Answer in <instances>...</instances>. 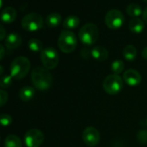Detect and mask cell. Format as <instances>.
<instances>
[{
  "label": "cell",
  "instance_id": "1",
  "mask_svg": "<svg viewBox=\"0 0 147 147\" xmlns=\"http://www.w3.org/2000/svg\"><path fill=\"white\" fill-rule=\"evenodd\" d=\"M31 81L38 90L44 91L51 87L53 83V77L47 68L36 67L32 70Z\"/></svg>",
  "mask_w": 147,
  "mask_h": 147
},
{
  "label": "cell",
  "instance_id": "2",
  "mask_svg": "<svg viewBox=\"0 0 147 147\" xmlns=\"http://www.w3.org/2000/svg\"><path fill=\"white\" fill-rule=\"evenodd\" d=\"M30 69V61L25 56H18L13 60L11 65V76L16 80L24 78Z\"/></svg>",
  "mask_w": 147,
  "mask_h": 147
},
{
  "label": "cell",
  "instance_id": "3",
  "mask_svg": "<svg viewBox=\"0 0 147 147\" xmlns=\"http://www.w3.org/2000/svg\"><path fill=\"white\" fill-rule=\"evenodd\" d=\"M77 38L70 30H62L58 38V47L63 53L69 54L76 49Z\"/></svg>",
  "mask_w": 147,
  "mask_h": 147
},
{
  "label": "cell",
  "instance_id": "4",
  "mask_svg": "<svg viewBox=\"0 0 147 147\" xmlns=\"http://www.w3.org/2000/svg\"><path fill=\"white\" fill-rule=\"evenodd\" d=\"M79 39L85 45H92L95 43L99 38V29L93 23L84 24L79 30Z\"/></svg>",
  "mask_w": 147,
  "mask_h": 147
},
{
  "label": "cell",
  "instance_id": "5",
  "mask_svg": "<svg viewBox=\"0 0 147 147\" xmlns=\"http://www.w3.org/2000/svg\"><path fill=\"white\" fill-rule=\"evenodd\" d=\"M21 25L26 31H37L43 26V18L40 14L36 12H31L23 18Z\"/></svg>",
  "mask_w": 147,
  "mask_h": 147
},
{
  "label": "cell",
  "instance_id": "6",
  "mask_svg": "<svg viewBox=\"0 0 147 147\" xmlns=\"http://www.w3.org/2000/svg\"><path fill=\"white\" fill-rule=\"evenodd\" d=\"M123 88V80L118 75H109L103 82L104 91L111 95L119 94Z\"/></svg>",
  "mask_w": 147,
  "mask_h": 147
},
{
  "label": "cell",
  "instance_id": "7",
  "mask_svg": "<svg viewBox=\"0 0 147 147\" xmlns=\"http://www.w3.org/2000/svg\"><path fill=\"white\" fill-rule=\"evenodd\" d=\"M41 61L45 68L48 70L54 69L59 62V55L57 51L51 47L43 49L41 52Z\"/></svg>",
  "mask_w": 147,
  "mask_h": 147
},
{
  "label": "cell",
  "instance_id": "8",
  "mask_svg": "<svg viewBox=\"0 0 147 147\" xmlns=\"http://www.w3.org/2000/svg\"><path fill=\"white\" fill-rule=\"evenodd\" d=\"M106 25L112 30L119 29L125 22V17L123 13L117 9H112L108 11L105 16Z\"/></svg>",
  "mask_w": 147,
  "mask_h": 147
},
{
  "label": "cell",
  "instance_id": "9",
  "mask_svg": "<svg viewBox=\"0 0 147 147\" xmlns=\"http://www.w3.org/2000/svg\"><path fill=\"white\" fill-rule=\"evenodd\" d=\"M43 139L44 135L38 129H30L24 135V143L27 147H40Z\"/></svg>",
  "mask_w": 147,
  "mask_h": 147
},
{
  "label": "cell",
  "instance_id": "10",
  "mask_svg": "<svg viewBox=\"0 0 147 147\" xmlns=\"http://www.w3.org/2000/svg\"><path fill=\"white\" fill-rule=\"evenodd\" d=\"M82 137L83 142L88 146H90V147H94V146L97 145L98 143L100 142V138L99 131L93 126L87 127L83 131Z\"/></svg>",
  "mask_w": 147,
  "mask_h": 147
},
{
  "label": "cell",
  "instance_id": "11",
  "mask_svg": "<svg viewBox=\"0 0 147 147\" xmlns=\"http://www.w3.org/2000/svg\"><path fill=\"white\" fill-rule=\"evenodd\" d=\"M123 80L128 86L135 87L141 82V76L135 69H128L124 73Z\"/></svg>",
  "mask_w": 147,
  "mask_h": 147
},
{
  "label": "cell",
  "instance_id": "12",
  "mask_svg": "<svg viewBox=\"0 0 147 147\" xmlns=\"http://www.w3.org/2000/svg\"><path fill=\"white\" fill-rule=\"evenodd\" d=\"M17 11L13 7H6L5 8L0 14V19L5 24H11L17 18Z\"/></svg>",
  "mask_w": 147,
  "mask_h": 147
},
{
  "label": "cell",
  "instance_id": "13",
  "mask_svg": "<svg viewBox=\"0 0 147 147\" xmlns=\"http://www.w3.org/2000/svg\"><path fill=\"white\" fill-rule=\"evenodd\" d=\"M22 36L18 33H11L5 38V46L9 49H15L22 44Z\"/></svg>",
  "mask_w": 147,
  "mask_h": 147
},
{
  "label": "cell",
  "instance_id": "14",
  "mask_svg": "<svg viewBox=\"0 0 147 147\" xmlns=\"http://www.w3.org/2000/svg\"><path fill=\"white\" fill-rule=\"evenodd\" d=\"M91 56L98 61H103L107 59L108 51L103 46H95L91 50Z\"/></svg>",
  "mask_w": 147,
  "mask_h": 147
},
{
  "label": "cell",
  "instance_id": "15",
  "mask_svg": "<svg viewBox=\"0 0 147 147\" xmlns=\"http://www.w3.org/2000/svg\"><path fill=\"white\" fill-rule=\"evenodd\" d=\"M128 27L131 32L135 34H139L144 29V22L138 18H133L130 20Z\"/></svg>",
  "mask_w": 147,
  "mask_h": 147
},
{
  "label": "cell",
  "instance_id": "16",
  "mask_svg": "<svg viewBox=\"0 0 147 147\" xmlns=\"http://www.w3.org/2000/svg\"><path fill=\"white\" fill-rule=\"evenodd\" d=\"M61 16L57 12H52L46 17V24L50 28H55L61 23Z\"/></svg>",
  "mask_w": 147,
  "mask_h": 147
},
{
  "label": "cell",
  "instance_id": "17",
  "mask_svg": "<svg viewBox=\"0 0 147 147\" xmlns=\"http://www.w3.org/2000/svg\"><path fill=\"white\" fill-rule=\"evenodd\" d=\"M35 89L31 87H24L19 91V98L23 101H29L35 96Z\"/></svg>",
  "mask_w": 147,
  "mask_h": 147
},
{
  "label": "cell",
  "instance_id": "18",
  "mask_svg": "<svg viewBox=\"0 0 147 147\" xmlns=\"http://www.w3.org/2000/svg\"><path fill=\"white\" fill-rule=\"evenodd\" d=\"M5 147H23L19 137L14 134L8 135L5 140Z\"/></svg>",
  "mask_w": 147,
  "mask_h": 147
},
{
  "label": "cell",
  "instance_id": "19",
  "mask_svg": "<svg viewBox=\"0 0 147 147\" xmlns=\"http://www.w3.org/2000/svg\"><path fill=\"white\" fill-rule=\"evenodd\" d=\"M80 24L79 18L76 16H68L63 21V28L67 30L76 29Z\"/></svg>",
  "mask_w": 147,
  "mask_h": 147
},
{
  "label": "cell",
  "instance_id": "20",
  "mask_svg": "<svg viewBox=\"0 0 147 147\" xmlns=\"http://www.w3.org/2000/svg\"><path fill=\"white\" fill-rule=\"evenodd\" d=\"M123 56L128 61H132L135 60L137 56V49L133 45H127L124 48L123 50Z\"/></svg>",
  "mask_w": 147,
  "mask_h": 147
},
{
  "label": "cell",
  "instance_id": "21",
  "mask_svg": "<svg viewBox=\"0 0 147 147\" xmlns=\"http://www.w3.org/2000/svg\"><path fill=\"white\" fill-rule=\"evenodd\" d=\"M126 12L127 14L131 17L132 18H138L140 14H142V10H141V7L136 4V3H131L130 5H127L126 7Z\"/></svg>",
  "mask_w": 147,
  "mask_h": 147
},
{
  "label": "cell",
  "instance_id": "22",
  "mask_svg": "<svg viewBox=\"0 0 147 147\" xmlns=\"http://www.w3.org/2000/svg\"><path fill=\"white\" fill-rule=\"evenodd\" d=\"M29 49L33 52H42L43 49V44L42 42L36 38H32L29 41L28 43Z\"/></svg>",
  "mask_w": 147,
  "mask_h": 147
},
{
  "label": "cell",
  "instance_id": "23",
  "mask_svg": "<svg viewBox=\"0 0 147 147\" xmlns=\"http://www.w3.org/2000/svg\"><path fill=\"white\" fill-rule=\"evenodd\" d=\"M124 68H125V64H124V61L121 60H115L111 64V70L113 71L114 75L119 76L124 71Z\"/></svg>",
  "mask_w": 147,
  "mask_h": 147
},
{
  "label": "cell",
  "instance_id": "24",
  "mask_svg": "<svg viewBox=\"0 0 147 147\" xmlns=\"http://www.w3.org/2000/svg\"><path fill=\"white\" fill-rule=\"evenodd\" d=\"M12 79H13V77L11 76H9V75L2 76L1 78H0V87L4 89L10 88L12 85V82H13Z\"/></svg>",
  "mask_w": 147,
  "mask_h": 147
},
{
  "label": "cell",
  "instance_id": "25",
  "mask_svg": "<svg viewBox=\"0 0 147 147\" xmlns=\"http://www.w3.org/2000/svg\"><path fill=\"white\" fill-rule=\"evenodd\" d=\"M12 123V118L11 115L6 113L0 114V125L3 126H9Z\"/></svg>",
  "mask_w": 147,
  "mask_h": 147
},
{
  "label": "cell",
  "instance_id": "26",
  "mask_svg": "<svg viewBox=\"0 0 147 147\" xmlns=\"http://www.w3.org/2000/svg\"><path fill=\"white\" fill-rule=\"evenodd\" d=\"M137 138L140 143H142V144L147 143V131H145V130L139 131L137 135Z\"/></svg>",
  "mask_w": 147,
  "mask_h": 147
},
{
  "label": "cell",
  "instance_id": "27",
  "mask_svg": "<svg viewBox=\"0 0 147 147\" xmlns=\"http://www.w3.org/2000/svg\"><path fill=\"white\" fill-rule=\"evenodd\" d=\"M9 95L6 91L0 89V107H3L8 100Z\"/></svg>",
  "mask_w": 147,
  "mask_h": 147
},
{
  "label": "cell",
  "instance_id": "28",
  "mask_svg": "<svg viewBox=\"0 0 147 147\" xmlns=\"http://www.w3.org/2000/svg\"><path fill=\"white\" fill-rule=\"evenodd\" d=\"M82 56L85 59H88L89 56H91V50L88 48H84L82 50Z\"/></svg>",
  "mask_w": 147,
  "mask_h": 147
},
{
  "label": "cell",
  "instance_id": "29",
  "mask_svg": "<svg viewBox=\"0 0 147 147\" xmlns=\"http://www.w3.org/2000/svg\"><path fill=\"white\" fill-rule=\"evenodd\" d=\"M6 36V30L5 27L0 24V41H3Z\"/></svg>",
  "mask_w": 147,
  "mask_h": 147
},
{
  "label": "cell",
  "instance_id": "30",
  "mask_svg": "<svg viewBox=\"0 0 147 147\" xmlns=\"http://www.w3.org/2000/svg\"><path fill=\"white\" fill-rule=\"evenodd\" d=\"M5 48H4V46H3L2 44H0V61H1V60L4 58V56H5Z\"/></svg>",
  "mask_w": 147,
  "mask_h": 147
},
{
  "label": "cell",
  "instance_id": "31",
  "mask_svg": "<svg viewBox=\"0 0 147 147\" xmlns=\"http://www.w3.org/2000/svg\"><path fill=\"white\" fill-rule=\"evenodd\" d=\"M142 17H143V21L147 24V7L142 12Z\"/></svg>",
  "mask_w": 147,
  "mask_h": 147
},
{
  "label": "cell",
  "instance_id": "32",
  "mask_svg": "<svg viewBox=\"0 0 147 147\" xmlns=\"http://www.w3.org/2000/svg\"><path fill=\"white\" fill-rule=\"evenodd\" d=\"M142 56L144 59L147 60V47H145L143 50H142Z\"/></svg>",
  "mask_w": 147,
  "mask_h": 147
},
{
  "label": "cell",
  "instance_id": "33",
  "mask_svg": "<svg viewBox=\"0 0 147 147\" xmlns=\"http://www.w3.org/2000/svg\"><path fill=\"white\" fill-rule=\"evenodd\" d=\"M3 74H4V67L1 65H0V76H1Z\"/></svg>",
  "mask_w": 147,
  "mask_h": 147
},
{
  "label": "cell",
  "instance_id": "34",
  "mask_svg": "<svg viewBox=\"0 0 147 147\" xmlns=\"http://www.w3.org/2000/svg\"><path fill=\"white\" fill-rule=\"evenodd\" d=\"M2 4H3V0H0V8L2 7Z\"/></svg>",
  "mask_w": 147,
  "mask_h": 147
},
{
  "label": "cell",
  "instance_id": "35",
  "mask_svg": "<svg viewBox=\"0 0 147 147\" xmlns=\"http://www.w3.org/2000/svg\"><path fill=\"white\" fill-rule=\"evenodd\" d=\"M144 3H147V0H144Z\"/></svg>",
  "mask_w": 147,
  "mask_h": 147
},
{
  "label": "cell",
  "instance_id": "36",
  "mask_svg": "<svg viewBox=\"0 0 147 147\" xmlns=\"http://www.w3.org/2000/svg\"><path fill=\"white\" fill-rule=\"evenodd\" d=\"M146 125H147V119H146Z\"/></svg>",
  "mask_w": 147,
  "mask_h": 147
},
{
  "label": "cell",
  "instance_id": "37",
  "mask_svg": "<svg viewBox=\"0 0 147 147\" xmlns=\"http://www.w3.org/2000/svg\"><path fill=\"white\" fill-rule=\"evenodd\" d=\"M0 140H1V137H0Z\"/></svg>",
  "mask_w": 147,
  "mask_h": 147
}]
</instances>
